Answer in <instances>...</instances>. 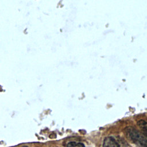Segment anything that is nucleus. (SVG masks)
Here are the masks:
<instances>
[{"label":"nucleus","instance_id":"obj_1","mask_svg":"<svg viewBox=\"0 0 147 147\" xmlns=\"http://www.w3.org/2000/svg\"><path fill=\"white\" fill-rule=\"evenodd\" d=\"M126 133L130 139L142 147H147V137L135 128L129 126L126 128Z\"/></svg>","mask_w":147,"mask_h":147},{"label":"nucleus","instance_id":"obj_2","mask_svg":"<svg viewBox=\"0 0 147 147\" xmlns=\"http://www.w3.org/2000/svg\"><path fill=\"white\" fill-rule=\"evenodd\" d=\"M103 147H120V146L114 138L108 137L104 140Z\"/></svg>","mask_w":147,"mask_h":147},{"label":"nucleus","instance_id":"obj_3","mask_svg":"<svg viewBox=\"0 0 147 147\" xmlns=\"http://www.w3.org/2000/svg\"><path fill=\"white\" fill-rule=\"evenodd\" d=\"M137 125L142 131V133L147 137V122L142 119L140 120L137 122Z\"/></svg>","mask_w":147,"mask_h":147},{"label":"nucleus","instance_id":"obj_4","mask_svg":"<svg viewBox=\"0 0 147 147\" xmlns=\"http://www.w3.org/2000/svg\"><path fill=\"white\" fill-rule=\"evenodd\" d=\"M67 147H85L83 144L80 142H70L67 144Z\"/></svg>","mask_w":147,"mask_h":147},{"label":"nucleus","instance_id":"obj_5","mask_svg":"<svg viewBox=\"0 0 147 147\" xmlns=\"http://www.w3.org/2000/svg\"><path fill=\"white\" fill-rule=\"evenodd\" d=\"M23 147H28V146H23Z\"/></svg>","mask_w":147,"mask_h":147}]
</instances>
